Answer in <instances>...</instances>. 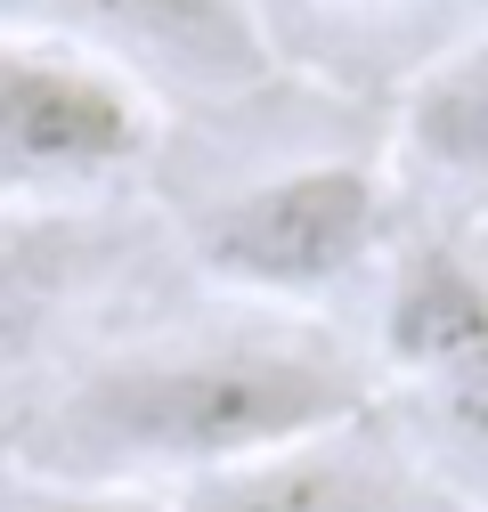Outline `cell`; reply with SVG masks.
<instances>
[{
    "label": "cell",
    "mask_w": 488,
    "mask_h": 512,
    "mask_svg": "<svg viewBox=\"0 0 488 512\" xmlns=\"http://www.w3.org/2000/svg\"><path fill=\"white\" fill-rule=\"evenodd\" d=\"M399 139L415 163H432L464 187H488V33L448 49L440 66H423L399 114Z\"/></svg>",
    "instance_id": "obj_7"
},
{
    "label": "cell",
    "mask_w": 488,
    "mask_h": 512,
    "mask_svg": "<svg viewBox=\"0 0 488 512\" xmlns=\"http://www.w3.org/2000/svg\"><path fill=\"white\" fill-rule=\"evenodd\" d=\"M33 261H41V228H33V212H9V204H0V301L33 285Z\"/></svg>",
    "instance_id": "obj_9"
},
{
    "label": "cell",
    "mask_w": 488,
    "mask_h": 512,
    "mask_svg": "<svg viewBox=\"0 0 488 512\" xmlns=\"http://www.w3.org/2000/svg\"><path fill=\"white\" fill-rule=\"evenodd\" d=\"M171 504L179 512H440L448 488L415 464L399 431H383L375 415H350L179 488Z\"/></svg>",
    "instance_id": "obj_5"
},
{
    "label": "cell",
    "mask_w": 488,
    "mask_h": 512,
    "mask_svg": "<svg viewBox=\"0 0 488 512\" xmlns=\"http://www.w3.org/2000/svg\"><path fill=\"white\" fill-rule=\"evenodd\" d=\"M155 147L147 90L82 49L74 33H17L0 25V204H66L114 187Z\"/></svg>",
    "instance_id": "obj_3"
},
{
    "label": "cell",
    "mask_w": 488,
    "mask_h": 512,
    "mask_svg": "<svg viewBox=\"0 0 488 512\" xmlns=\"http://www.w3.org/2000/svg\"><path fill=\"white\" fill-rule=\"evenodd\" d=\"M0 512H179L155 488H82V480H25L0 496Z\"/></svg>",
    "instance_id": "obj_8"
},
{
    "label": "cell",
    "mask_w": 488,
    "mask_h": 512,
    "mask_svg": "<svg viewBox=\"0 0 488 512\" xmlns=\"http://www.w3.org/2000/svg\"><path fill=\"white\" fill-rule=\"evenodd\" d=\"M391 187L366 163H293L196 212V261L261 301H318L383 252Z\"/></svg>",
    "instance_id": "obj_4"
},
{
    "label": "cell",
    "mask_w": 488,
    "mask_h": 512,
    "mask_svg": "<svg viewBox=\"0 0 488 512\" xmlns=\"http://www.w3.org/2000/svg\"><path fill=\"white\" fill-rule=\"evenodd\" d=\"M350 415H366V382L334 342L293 326H212L131 342L74 374L17 431V464L25 480L179 496Z\"/></svg>",
    "instance_id": "obj_1"
},
{
    "label": "cell",
    "mask_w": 488,
    "mask_h": 512,
    "mask_svg": "<svg viewBox=\"0 0 488 512\" xmlns=\"http://www.w3.org/2000/svg\"><path fill=\"white\" fill-rule=\"evenodd\" d=\"M383 366L399 382V439L448 496L488 504V261L407 244L383 285Z\"/></svg>",
    "instance_id": "obj_2"
},
{
    "label": "cell",
    "mask_w": 488,
    "mask_h": 512,
    "mask_svg": "<svg viewBox=\"0 0 488 512\" xmlns=\"http://www.w3.org/2000/svg\"><path fill=\"white\" fill-rule=\"evenodd\" d=\"M66 33L114 66H147L196 90L269 82V41L244 0H49Z\"/></svg>",
    "instance_id": "obj_6"
}]
</instances>
